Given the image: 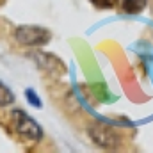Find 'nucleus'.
I'll list each match as a JSON object with an SVG mask.
<instances>
[{"label": "nucleus", "mask_w": 153, "mask_h": 153, "mask_svg": "<svg viewBox=\"0 0 153 153\" xmlns=\"http://www.w3.org/2000/svg\"><path fill=\"white\" fill-rule=\"evenodd\" d=\"M87 135L98 148H103V150H117L121 146V135L117 134V130H114L109 125H103V123L89 125Z\"/></svg>", "instance_id": "f257e3e1"}, {"label": "nucleus", "mask_w": 153, "mask_h": 153, "mask_svg": "<svg viewBox=\"0 0 153 153\" xmlns=\"http://www.w3.org/2000/svg\"><path fill=\"white\" fill-rule=\"evenodd\" d=\"M52 38L48 29L38 25H20L14 29V39L23 46H43Z\"/></svg>", "instance_id": "f03ea898"}, {"label": "nucleus", "mask_w": 153, "mask_h": 153, "mask_svg": "<svg viewBox=\"0 0 153 153\" xmlns=\"http://www.w3.org/2000/svg\"><path fill=\"white\" fill-rule=\"evenodd\" d=\"M13 117H14L16 132L22 137H25L29 143H39L43 139V128L39 126L38 121H34L30 116H27L23 111H14Z\"/></svg>", "instance_id": "7ed1b4c3"}, {"label": "nucleus", "mask_w": 153, "mask_h": 153, "mask_svg": "<svg viewBox=\"0 0 153 153\" xmlns=\"http://www.w3.org/2000/svg\"><path fill=\"white\" fill-rule=\"evenodd\" d=\"M38 61V66H41L45 71H48V73H53V75H62L64 71H66V66L62 64V61L61 59H57L55 55H52V53H36L34 55Z\"/></svg>", "instance_id": "20e7f679"}, {"label": "nucleus", "mask_w": 153, "mask_h": 153, "mask_svg": "<svg viewBox=\"0 0 153 153\" xmlns=\"http://www.w3.org/2000/svg\"><path fill=\"white\" fill-rule=\"evenodd\" d=\"M148 0H123L121 5H123V11L128 13V14H137L141 13L144 7H146Z\"/></svg>", "instance_id": "39448f33"}, {"label": "nucleus", "mask_w": 153, "mask_h": 153, "mask_svg": "<svg viewBox=\"0 0 153 153\" xmlns=\"http://www.w3.org/2000/svg\"><path fill=\"white\" fill-rule=\"evenodd\" d=\"M14 102V94L11 93V89L0 82V107H7Z\"/></svg>", "instance_id": "423d86ee"}, {"label": "nucleus", "mask_w": 153, "mask_h": 153, "mask_svg": "<svg viewBox=\"0 0 153 153\" xmlns=\"http://www.w3.org/2000/svg\"><path fill=\"white\" fill-rule=\"evenodd\" d=\"M25 96H27V100H29L36 109L41 107V100H39V96L36 94V91H34V89H30V87H29V89H25Z\"/></svg>", "instance_id": "0eeeda50"}, {"label": "nucleus", "mask_w": 153, "mask_h": 153, "mask_svg": "<svg viewBox=\"0 0 153 153\" xmlns=\"http://www.w3.org/2000/svg\"><path fill=\"white\" fill-rule=\"evenodd\" d=\"M96 7H102V9H111L117 4V0H91Z\"/></svg>", "instance_id": "6e6552de"}, {"label": "nucleus", "mask_w": 153, "mask_h": 153, "mask_svg": "<svg viewBox=\"0 0 153 153\" xmlns=\"http://www.w3.org/2000/svg\"><path fill=\"white\" fill-rule=\"evenodd\" d=\"M4 2H5V0H0V5H2V4H4Z\"/></svg>", "instance_id": "1a4fd4ad"}]
</instances>
